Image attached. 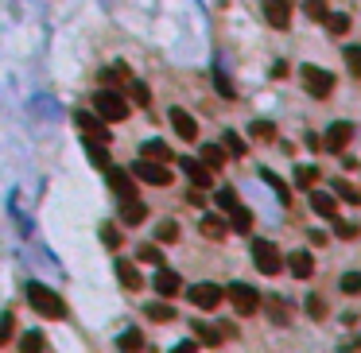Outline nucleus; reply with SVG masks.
I'll return each mask as SVG.
<instances>
[{"label": "nucleus", "instance_id": "nucleus-1", "mask_svg": "<svg viewBox=\"0 0 361 353\" xmlns=\"http://www.w3.org/2000/svg\"><path fill=\"white\" fill-rule=\"evenodd\" d=\"M28 303H31V311L43 314V318H67V303H62V295L51 291V287H43V284L28 287Z\"/></svg>", "mask_w": 361, "mask_h": 353}, {"label": "nucleus", "instance_id": "nucleus-2", "mask_svg": "<svg viewBox=\"0 0 361 353\" xmlns=\"http://www.w3.org/2000/svg\"><path fill=\"white\" fill-rule=\"evenodd\" d=\"M94 113H98L101 120H125L128 117V101H125V93H117V89H101L98 98H94Z\"/></svg>", "mask_w": 361, "mask_h": 353}, {"label": "nucleus", "instance_id": "nucleus-3", "mask_svg": "<svg viewBox=\"0 0 361 353\" xmlns=\"http://www.w3.org/2000/svg\"><path fill=\"white\" fill-rule=\"evenodd\" d=\"M222 291H225V299L234 303V311L241 314V318L256 314V307H261V295H256L249 284H229V287H222Z\"/></svg>", "mask_w": 361, "mask_h": 353}, {"label": "nucleus", "instance_id": "nucleus-4", "mask_svg": "<svg viewBox=\"0 0 361 353\" xmlns=\"http://www.w3.org/2000/svg\"><path fill=\"white\" fill-rule=\"evenodd\" d=\"M253 264L261 268L264 275H280L283 256H280V248H276L272 241H253Z\"/></svg>", "mask_w": 361, "mask_h": 353}, {"label": "nucleus", "instance_id": "nucleus-5", "mask_svg": "<svg viewBox=\"0 0 361 353\" xmlns=\"http://www.w3.org/2000/svg\"><path fill=\"white\" fill-rule=\"evenodd\" d=\"M105 179H109V187H113L117 198H137V179H132V171H125V167H117V163H105Z\"/></svg>", "mask_w": 361, "mask_h": 353}, {"label": "nucleus", "instance_id": "nucleus-6", "mask_svg": "<svg viewBox=\"0 0 361 353\" xmlns=\"http://www.w3.org/2000/svg\"><path fill=\"white\" fill-rule=\"evenodd\" d=\"M132 175L144 179L148 187H167V183H171V171H167L164 163H156V159H144V156H140V163L132 167Z\"/></svg>", "mask_w": 361, "mask_h": 353}, {"label": "nucleus", "instance_id": "nucleus-7", "mask_svg": "<svg viewBox=\"0 0 361 353\" xmlns=\"http://www.w3.org/2000/svg\"><path fill=\"white\" fill-rule=\"evenodd\" d=\"M186 295H191V303H195L198 311H214V307L225 299V291H222L218 284H195Z\"/></svg>", "mask_w": 361, "mask_h": 353}, {"label": "nucleus", "instance_id": "nucleus-8", "mask_svg": "<svg viewBox=\"0 0 361 353\" xmlns=\"http://www.w3.org/2000/svg\"><path fill=\"white\" fill-rule=\"evenodd\" d=\"M264 20L276 31H288L292 28V0H264Z\"/></svg>", "mask_w": 361, "mask_h": 353}, {"label": "nucleus", "instance_id": "nucleus-9", "mask_svg": "<svg viewBox=\"0 0 361 353\" xmlns=\"http://www.w3.org/2000/svg\"><path fill=\"white\" fill-rule=\"evenodd\" d=\"M303 86H307V93H315V98H326L334 89V78L322 66H303Z\"/></svg>", "mask_w": 361, "mask_h": 353}, {"label": "nucleus", "instance_id": "nucleus-10", "mask_svg": "<svg viewBox=\"0 0 361 353\" xmlns=\"http://www.w3.org/2000/svg\"><path fill=\"white\" fill-rule=\"evenodd\" d=\"M74 120H78V128L86 132V140H101V144H109V128H105V120H101L98 113H74Z\"/></svg>", "mask_w": 361, "mask_h": 353}, {"label": "nucleus", "instance_id": "nucleus-11", "mask_svg": "<svg viewBox=\"0 0 361 353\" xmlns=\"http://www.w3.org/2000/svg\"><path fill=\"white\" fill-rule=\"evenodd\" d=\"M353 140V125L350 120H334L331 128H326V140H322V147H331V152H342V147Z\"/></svg>", "mask_w": 361, "mask_h": 353}, {"label": "nucleus", "instance_id": "nucleus-12", "mask_svg": "<svg viewBox=\"0 0 361 353\" xmlns=\"http://www.w3.org/2000/svg\"><path fill=\"white\" fill-rule=\"evenodd\" d=\"M171 128H175V132H179L183 140H191V144L198 140V120L191 117L186 109H171Z\"/></svg>", "mask_w": 361, "mask_h": 353}, {"label": "nucleus", "instance_id": "nucleus-13", "mask_svg": "<svg viewBox=\"0 0 361 353\" xmlns=\"http://www.w3.org/2000/svg\"><path fill=\"white\" fill-rule=\"evenodd\" d=\"M179 287H183V280H179L171 268H159V272H156V291H159V299H175Z\"/></svg>", "mask_w": 361, "mask_h": 353}, {"label": "nucleus", "instance_id": "nucleus-14", "mask_svg": "<svg viewBox=\"0 0 361 353\" xmlns=\"http://www.w3.org/2000/svg\"><path fill=\"white\" fill-rule=\"evenodd\" d=\"M179 167L186 171V179H191V187H198V190H206V187H210V167H206V163H195V159H183Z\"/></svg>", "mask_w": 361, "mask_h": 353}, {"label": "nucleus", "instance_id": "nucleus-15", "mask_svg": "<svg viewBox=\"0 0 361 353\" xmlns=\"http://www.w3.org/2000/svg\"><path fill=\"white\" fill-rule=\"evenodd\" d=\"M144 217H148V206L140 198H125V202H121V221H125V226H140Z\"/></svg>", "mask_w": 361, "mask_h": 353}, {"label": "nucleus", "instance_id": "nucleus-16", "mask_svg": "<svg viewBox=\"0 0 361 353\" xmlns=\"http://www.w3.org/2000/svg\"><path fill=\"white\" fill-rule=\"evenodd\" d=\"M261 307H264V311H268V318H272L276 326H288V323H292V307L283 303L280 295H272V299H264Z\"/></svg>", "mask_w": 361, "mask_h": 353}, {"label": "nucleus", "instance_id": "nucleus-17", "mask_svg": "<svg viewBox=\"0 0 361 353\" xmlns=\"http://www.w3.org/2000/svg\"><path fill=\"white\" fill-rule=\"evenodd\" d=\"M117 280L125 284V291H140V287H144V280H140V272L132 268V260H117Z\"/></svg>", "mask_w": 361, "mask_h": 353}, {"label": "nucleus", "instance_id": "nucleus-18", "mask_svg": "<svg viewBox=\"0 0 361 353\" xmlns=\"http://www.w3.org/2000/svg\"><path fill=\"white\" fill-rule=\"evenodd\" d=\"M288 268H292L295 280H307V275L315 272V260H311V253H303V248H299V253L288 256Z\"/></svg>", "mask_w": 361, "mask_h": 353}, {"label": "nucleus", "instance_id": "nucleus-19", "mask_svg": "<svg viewBox=\"0 0 361 353\" xmlns=\"http://www.w3.org/2000/svg\"><path fill=\"white\" fill-rule=\"evenodd\" d=\"M311 210L319 217H338V198H331V194H322V190H315L311 194Z\"/></svg>", "mask_w": 361, "mask_h": 353}, {"label": "nucleus", "instance_id": "nucleus-20", "mask_svg": "<svg viewBox=\"0 0 361 353\" xmlns=\"http://www.w3.org/2000/svg\"><path fill=\"white\" fill-rule=\"evenodd\" d=\"M144 314L152 318V323H175V307L167 303V299H156V303H148Z\"/></svg>", "mask_w": 361, "mask_h": 353}, {"label": "nucleus", "instance_id": "nucleus-21", "mask_svg": "<svg viewBox=\"0 0 361 353\" xmlns=\"http://www.w3.org/2000/svg\"><path fill=\"white\" fill-rule=\"evenodd\" d=\"M140 156H144V159H156V163H171V159H175V156H171V147H167L164 140H148V144L140 147Z\"/></svg>", "mask_w": 361, "mask_h": 353}, {"label": "nucleus", "instance_id": "nucleus-22", "mask_svg": "<svg viewBox=\"0 0 361 353\" xmlns=\"http://www.w3.org/2000/svg\"><path fill=\"white\" fill-rule=\"evenodd\" d=\"M334 198H338V202H350V206H361V190L353 187V183H346V179H334Z\"/></svg>", "mask_w": 361, "mask_h": 353}, {"label": "nucleus", "instance_id": "nucleus-23", "mask_svg": "<svg viewBox=\"0 0 361 353\" xmlns=\"http://www.w3.org/2000/svg\"><path fill=\"white\" fill-rule=\"evenodd\" d=\"M229 229H237V233H249V229H253V214H249L241 202L229 210Z\"/></svg>", "mask_w": 361, "mask_h": 353}, {"label": "nucleus", "instance_id": "nucleus-24", "mask_svg": "<svg viewBox=\"0 0 361 353\" xmlns=\"http://www.w3.org/2000/svg\"><path fill=\"white\" fill-rule=\"evenodd\" d=\"M322 24H326V31H331V35H346V31H350V16H346V12H326V16H322Z\"/></svg>", "mask_w": 361, "mask_h": 353}, {"label": "nucleus", "instance_id": "nucleus-25", "mask_svg": "<svg viewBox=\"0 0 361 353\" xmlns=\"http://www.w3.org/2000/svg\"><path fill=\"white\" fill-rule=\"evenodd\" d=\"M202 163L210 167V171L225 167V147H218V144H202Z\"/></svg>", "mask_w": 361, "mask_h": 353}, {"label": "nucleus", "instance_id": "nucleus-26", "mask_svg": "<svg viewBox=\"0 0 361 353\" xmlns=\"http://www.w3.org/2000/svg\"><path fill=\"white\" fill-rule=\"evenodd\" d=\"M225 229H229V226H225L222 217H202V237H206V241H222Z\"/></svg>", "mask_w": 361, "mask_h": 353}, {"label": "nucleus", "instance_id": "nucleus-27", "mask_svg": "<svg viewBox=\"0 0 361 353\" xmlns=\"http://www.w3.org/2000/svg\"><path fill=\"white\" fill-rule=\"evenodd\" d=\"M195 342H202V345H218V342H222V330H214L210 323H195Z\"/></svg>", "mask_w": 361, "mask_h": 353}, {"label": "nucleus", "instance_id": "nucleus-28", "mask_svg": "<svg viewBox=\"0 0 361 353\" xmlns=\"http://www.w3.org/2000/svg\"><path fill=\"white\" fill-rule=\"evenodd\" d=\"M249 132H253L256 140H264V144H272V140H276V125H272V120H253Z\"/></svg>", "mask_w": 361, "mask_h": 353}, {"label": "nucleus", "instance_id": "nucleus-29", "mask_svg": "<svg viewBox=\"0 0 361 353\" xmlns=\"http://www.w3.org/2000/svg\"><path fill=\"white\" fill-rule=\"evenodd\" d=\"M12 334H16V314L4 311V314H0V345H8Z\"/></svg>", "mask_w": 361, "mask_h": 353}, {"label": "nucleus", "instance_id": "nucleus-30", "mask_svg": "<svg viewBox=\"0 0 361 353\" xmlns=\"http://www.w3.org/2000/svg\"><path fill=\"white\" fill-rule=\"evenodd\" d=\"M295 183H299L303 190H311L315 183H319V167H299V171H295Z\"/></svg>", "mask_w": 361, "mask_h": 353}, {"label": "nucleus", "instance_id": "nucleus-31", "mask_svg": "<svg viewBox=\"0 0 361 353\" xmlns=\"http://www.w3.org/2000/svg\"><path fill=\"white\" fill-rule=\"evenodd\" d=\"M214 202H218V210H225V214H229V210L237 206V190H234V187H222V190L214 194Z\"/></svg>", "mask_w": 361, "mask_h": 353}, {"label": "nucleus", "instance_id": "nucleus-32", "mask_svg": "<svg viewBox=\"0 0 361 353\" xmlns=\"http://www.w3.org/2000/svg\"><path fill=\"white\" fill-rule=\"evenodd\" d=\"M117 345H121V350H140V345H144V334H140V330H125L117 338Z\"/></svg>", "mask_w": 361, "mask_h": 353}, {"label": "nucleus", "instance_id": "nucleus-33", "mask_svg": "<svg viewBox=\"0 0 361 353\" xmlns=\"http://www.w3.org/2000/svg\"><path fill=\"white\" fill-rule=\"evenodd\" d=\"M346 66H350L353 78H361V47L353 43V47H346Z\"/></svg>", "mask_w": 361, "mask_h": 353}, {"label": "nucleus", "instance_id": "nucleus-34", "mask_svg": "<svg viewBox=\"0 0 361 353\" xmlns=\"http://www.w3.org/2000/svg\"><path fill=\"white\" fill-rule=\"evenodd\" d=\"M43 345H47V338H43V334L39 330H31V334H24V338H20V350H43Z\"/></svg>", "mask_w": 361, "mask_h": 353}, {"label": "nucleus", "instance_id": "nucleus-35", "mask_svg": "<svg viewBox=\"0 0 361 353\" xmlns=\"http://www.w3.org/2000/svg\"><path fill=\"white\" fill-rule=\"evenodd\" d=\"M342 291H346V295H361V272H346V275H342Z\"/></svg>", "mask_w": 361, "mask_h": 353}, {"label": "nucleus", "instance_id": "nucleus-36", "mask_svg": "<svg viewBox=\"0 0 361 353\" xmlns=\"http://www.w3.org/2000/svg\"><path fill=\"white\" fill-rule=\"evenodd\" d=\"M225 152H229L234 159L245 156V144H241V136H237V132H225Z\"/></svg>", "mask_w": 361, "mask_h": 353}, {"label": "nucleus", "instance_id": "nucleus-37", "mask_svg": "<svg viewBox=\"0 0 361 353\" xmlns=\"http://www.w3.org/2000/svg\"><path fill=\"white\" fill-rule=\"evenodd\" d=\"M156 237L164 241V245H171V241H179V226H175V221H164V226L156 229Z\"/></svg>", "mask_w": 361, "mask_h": 353}, {"label": "nucleus", "instance_id": "nucleus-38", "mask_svg": "<svg viewBox=\"0 0 361 353\" xmlns=\"http://www.w3.org/2000/svg\"><path fill=\"white\" fill-rule=\"evenodd\" d=\"M261 179H264V183H268V187H272V190H276V194H280V198H283V202H292V198H288V187H283V183H280V179H276V175H272V171H261Z\"/></svg>", "mask_w": 361, "mask_h": 353}, {"label": "nucleus", "instance_id": "nucleus-39", "mask_svg": "<svg viewBox=\"0 0 361 353\" xmlns=\"http://www.w3.org/2000/svg\"><path fill=\"white\" fill-rule=\"evenodd\" d=\"M303 8H307L311 20H322V16H326V0H303Z\"/></svg>", "mask_w": 361, "mask_h": 353}, {"label": "nucleus", "instance_id": "nucleus-40", "mask_svg": "<svg viewBox=\"0 0 361 353\" xmlns=\"http://www.w3.org/2000/svg\"><path fill=\"white\" fill-rule=\"evenodd\" d=\"M101 241H105L109 248H121V229L117 226H101Z\"/></svg>", "mask_w": 361, "mask_h": 353}, {"label": "nucleus", "instance_id": "nucleus-41", "mask_svg": "<svg viewBox=\"0 0 361 353\" xmlns=\"http://www.w3.org/2000/svg\"><path fill=\"white\" fill-rule=\"evenodd\" d=\"M334 233H338L342 241H358L361 229H358V226H346V221H334Z\"/></svg>", "mask_w": 361, "mask_h": 353}, {"label": "nucleus", "instance_id": "nucleus-42", "mask_svg": "<svg viewBox=\"0 0 361 353\" xmlns=\"http://www.w3.org/2000/svg\"><path fill=\"white\" fill-rule=\"evenodd\" d=\"M307 314H311V318H322V314H326V303H322L319 295H311V299H307Z\"/></svg>", "mask_w": 361, "mask_h": 353}, {"label": "nucleus", "instance_id": "nucleus-43", "mask_svg": "<svg viewBox=\"0 0 361 353\" xmlns=\"http://www.w3.org/2000/svg\"><path fill=\"white\" fill-rule=\"evenodd\" d=\"M140 260H148V264H159L164 256H159V248H156V245H144V248H140Z\"/></svg>", "mask_w": 361, "mask_h": 353}, {"label": "nucleus", "instance_id": "nucleus-44", "mask_svg": "<svg viewBox=\"0 0 361 353\" xmlns=\"http://www.w3.org/2000/svg\"><path fill=\"white\" fill-rule=\"evenodd\" d=\"M132 98H137V101H140V105H144V101H148V89H144V86H140V82H132Z\"/></svg>", "mask_w": 361, "mask_h": 353}, {"label": "nucleus", "instance_id": "nucleus-45", "mask_svg": "<svg viewBox=\"0 0 361 353\" xmlns=\"http://www.w3.org/2000/svg\"><path fill=\"white\" fill-rule=\"evenodd\" d=\"M218 93H225V98H234V86H229V82H225L222 74H218Z\"/></svg>", "mask_w": 361, "mask_h": 353}]
</instances>
